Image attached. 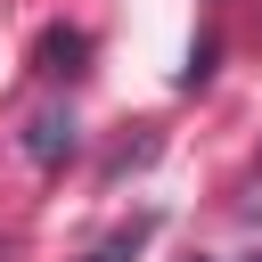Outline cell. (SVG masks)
Instances as JSON below:
<instances>
[{"instance_id": "obj_1", "label": "cell", "mask_w": 262, "mask_h": 262, "mask_svg": "<svg viewBox=\"0 0 262 262\" xmlns=\"http://www.w3.org/2000/svg\"><path fill=\"white\" fill-rule=\"evenodd\" d=\"M82 66H90V33H82V25H49V33L33 41V74H41V82H74Z\"/></svg>"}, {"instance_id": "obj_2", "label": "cell", "mask_w": 262, "mask_h": 262, "mask_svg": "<svg viewBox=\"0 0 262 262\" xmlns=\"http://www.w3.org/2000/svg\"><path fill=\"white\" fill-rule=\"evenodd\" d=\"M74 147H82V131H74V115H66V106H49V115H33V123H25V156H33V164H66Z\"/></svg>"}, {"instance_id": "obj_3", "label": "cell", "mask_w": 262, "mask_h": 262, "mask_svg": "<svg viewBox=\"0 0 262 262\" xmlns=\"http://www.w3.org/2000/svg\"><path fill=\"white\" fill-rule=\"evenodd\" d=\"M147 237H156V213H131V221H115L98 246H82V262H139Z\"/></svg>"}, {"instance_id": "obj_4", "label": "cell", "mask_w": 262, "mask_h": 262, "mask_svg": "<svg viewBox=\"0 0 262 262\" xmlns=\"http://www.w3.org/2000/svg\"><path fill=\"white\" fill-rule=\"evenodd\" d=\"M196 262H205V254H196Z\"/></svg>"}, {"instance_id": "obj_5", "label": "cell", "mask_w": 262, "mask_h": 262, "mask_svg": "<svg viewBox=\"0 0 262 262\" xmlns=\"http://www.w3.org/2000/svg\"><path fill=\"white\" fill-rule=\"evenodd\" d=\"M0 262H8V254H0Z\"/></svg>"}, {"instance_id": "obj_6", "label": "cell", "mask_w": 262, "mask_h": 262, "mask_svg": "<svg viewBox=\"0 0 262 262\" xmlns=\"http://www.w3.org/2000/svg\"><path fill=\"white\" fill-rule=\"evenodd\" d=\"M254 262H262V254H254Z\"/></svg>"}]
</instances>
